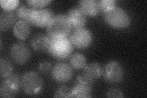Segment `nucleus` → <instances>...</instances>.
Returning a JSON list of instances; mask_svg holds the SVG:
<instances>
[{"mask_svg":"<svg viewBox=\"0 0 147 98\" xmlns=\"http://www.w3.org/2000/svg\"><path fill=\"white\" fill-rule=\"evenodd\" d=\"M72 26L66 16L59 14L53 16L47 26V35L51 39L67 38Z\"/></svg>","mask_w":147,"mask_h":98,"instance_id":"1","label":"nucleus"},{"mask_svg":"<svg viewBox=\"0 0 147 98\" xmlns=\"http://www.w3.org/2000/svg\"><path fill=\"white\" fill-rule=\"evenodd\" d=\"M104 18L108 25L114 28L123 29L129 26L131 18L123 9L115 6L104 13Z\"/></svg>","mask_w":147,"mask_h":98,"instance_id":"2","label":"nucleus"},{"mask_svg":"<svg viewBox=\"0 0 147 98\" xmlns=\"http://www.w3.org/2000/svg\"><path fill=\"white\" fill-rule=\"evenodd\" d=\"M73 46L68 38L51 39L48 53L57 59H66L71 55Z\"/></svg>","mask_w":147,"mask_h":98,"instance_id":"3","label":"nucleus"},{"mask_svg":"<svg viewBox=\"0 0 147 98\" xmlns=\"http://www.w3.org/2000/svg\"><path fill=\"white\" fill-rule=\"evenodd\" d=\"M44 82L38 73L33 71L25 72L20 78V87L26 94L38 95L42 90Z\"/></svg>","mask_w":147,"mask_h":98,"instance_id":"4","label":"nucleus"},{"mask_svg":"<svg viewBox=\"0 0 147 98\" xmlns=\"http://www.w3.org/2000/svg\"><path fill=\"white\" fill-rule=\"evenodd\" d=\"M20 86V78L18 74L12 73L3 78L0 85V95L1 97H14L18 94Z\"/></svg>","mask_w":147,"mask_h":98,"instance_id":"5","label":"nucleus"},{"mask_svg":"<svg viewBox=\"0 0 147 98\" xmlns=\"http://www.w3.org/2000/svg\"><path fill=\"white\" fill-rule=\"evenodd\" d=\"M104 80L110 84L121 82L124 77V71L121 64L116 61L110 62L102 71Z\"/></svg>","mask_w":147,"mask_h":98,"instance_id":"6","label":"nucleus"},{"mask_svg":"<svg viewBox=\"0 0 147 98\" xmlns=\"http://www.w3.org/2000/svg\"><path fill=\"white\" fill-rule=\"evenodd\" d=\"M11 55L16 63L24 65L29 62L31 58V51L26 44L22 42L13 44L11 49Z\"/></svg>","mask_w":147,"mask_h":98,"instance_id":"7","label":"nucleus"},{"mask_svg":"<svg viewBox=\"0 0 147 98\" xmlns=\"http://www.w3.org/2000/svg\"><path fill=\"white\" fill-rule=\"evenodd\" d=\"M70 41L74 46L79 49H86L91 45L93 36L91 32L85 28L76 29L70 37Z\"/></svg>","mask_w":147,"mask_h":98,"instance_id":"8","label":"nucleus"},{"mask_svg":"<svg viewBox=\"0 0 147 98\" xmlns=\"http://www.w3.org/2000/svg\"><path fill=\"white\" fill-rule=\"evenodd\" d=\"M52 77L59 83H65L70 80L73 76L72 68L67 63H58L52 69Z\"/></svg>","mask_w":147,"mask_h":98,"instance_id":"9","label":"nucleus"},{"mask_svg":"<svg viewBox=\"0 0 147 98\" xmlns=\"http://www.w3.org/2000/svg\"><path fill=\"white\" fill-rule=\"evenodd\" d=\"M93 85V83L80 74L77 77L75 85L72 88L73 97H91Z\"/></svg>","mask_w":147,"mask_h":98,"instance_id":"10","label":"nucleus"},{"mask_svg":"<svg viewBox=\"0 0 147 98\" xmlns=\"http://www.w3.org/2000/svg\"><path fill=\"white\" fill-rule=\"evenodd\" d=\"M53 17V12L50 9H36L31 25L40 28L47 26Z\"/></svg>","mask_w":147,"mask_h":98,"instance_id":"11","label":"nucleus"},{"mask_svg":"<svg viewBox=\"0 0 147 98\" xmlns=\"http://www.w3.org/2000/svg\"><path fill=\"white\" fill-rule=\"evenodd\" d=\"M67 17L72 28L79 29L84 28L86 23V17L79 8L74 7L68 11Z\"/></svg>","mask_w":147,"mask_h":98,"instance_id":"12","label":"nucleus"},{"mask_svg":"<svg viewBox=\"0 0 147 98\" xmlns=\"http://www.w3.org/2000/svg\"><path fill=\"white\" fill-rule=\"evenodd\" d=\"M50 39L49 36L43 34H36L31 41L32 47L35 50L48 53L50 45Z\"/></svg>","mask_w":147,"mask_h":98,"instance_id":"13","label":"nucleus"},{"mask_svg":"<svg viewBox=\"0 0 147 98\" xmlns=\"http://www.w3.org/2000/svg\"><path fill=\"white\" fill-rule=\"evenodd\" d=\"M84 72L82 74L87 80L94 83L96 80L98 79L102 74V69L99 63L96 62L86 64L84 68Z\"/></svg>","mask_w":147,"mask_h":98,"instance_id":"14","label":"nucleus"},{"mask_svg":"<svg viewBox=\"0 0 147 98\" xmlns=\"http://www.w3.org/2000/svg\"><path fill=\"white\" fill-rule=\"evenodd\" d=\"M17 15L13 11L4 10L0 14V30L5 31L13 27L17 22Z\"/></svg>","mask_w":147,"mask_h":98,"instance_id":"15","label":"nucleus"},{"mask_svg":"<svg viewBox=\"0 0 147 98\" xmlns=\"http://www.w3.org/2000/svg\"><path fill=\"white\" fill-rule=\"evenodd\" d=\"M13 32L18 39L25 40L28 38L31 32L30 24L25 20H18L13 27Z\"/></svg>","mask_w":147,"mask_h":98,"instance_id":"16","label":"nucleus"},{"mask_svg":"<svg viewBox=\"0 0 147 98\" xmlns=\"http://www.w3.org/2000/svg\"><path fill=\"white\" fill-rule=\"evenodd\" d=\"M79 8L86 16L91 17L96 16L99 12L98 1L95 0H82L79 2Z\"/></svg>","mask_w":147,"mask_h":98,"instance_id":"17","label":"nucleus"},{"mask_svg":"<svg viewBox=\"0 0 147 98\" xmlns=\"http://www.w3.org/2000/svg\"><path fill=\"white\" fill-rule=\"evenodd\" d=\"M35 9L33 7H28L25 5H22L18 7L16 10L17 17L20 20L27 22L31 24L33 18Z\"/></svg>","mask_w":147,"mask_h":98,"instance_id":"18","label":"nucleus"},{"mask_svg":"<svg viewBox=\"0 0 147 98\" xmlns=\"http://www.w3.org/2000/svg\"><path fill=\"white\" fill-rule=\"evenodd\" d=\"M70 65L72 69L76 70L84 69L86 65V59L84 55L75 53L71 57Z\"/></svg>","mask_w":147,"mask_h":98,"instance_id":"19","label":"nucleus"},{"mask_svg":"<svg viewBox=\"0 0 147 98\" xmlns=\"http://www.w3.org/2000/svg\"><path fill=\"white\" fill-rule=\"evenodd\" d=\"M13 66L11 62L6 58H1L0 59V76L4 78L10 76L12 74Z\"/></svg>","mask_w":147,"mask_h":98,"instance_id":"20","label":"nucleus"},{"mask_svg":"<svg viewBox=\"0 0 147 98\" xmlns=\"http://www.w3.org/2000/svg\"><path fill=\"white\" fill-rule=\"evenodd\" d=\"M99 11L104 13L109 9L116 6V1L114 0H100L98 1Z\"/></svg>","mask_w":147,"mask_h":98,"instance_id":"21","label":"nucleus"},{"mask_svg":"<svg viewBox=\"0 0 147 98\" xmlns=\"http://www.w3.org/2000/svg\"><path fill=\"white\" fill-rule=\"evenodd\" d=\"M55 97H73L72 89L66 86H61L58 88Z\"/></svg>","mask_w":147,"mask_h":98,"instance_id":"22","label":"nucleus"},{"mask_svg":"<svg viewBox=\"0 0 147 98\" xmlns=\"http://www.w3.org/2000/svg\"><path fill=\"white\" fill-rule=\"evenodd\" d=\"M19 4L18 0H1L0 1V4L1 7L5 11H12L17 7Z\"/></svg>","mask_w":147,"mask_h":98,"instance_id":"23","label":"nucleus"},{"mask_svg":"<svg viewBox=\"0 0 147 98\" xmlns=\"http://www.w3.org/2000/svg\"><path fill=\"white\" fill-rule=\"evenodd\" d=\"M26 3L32 7L36 9H42L48 4L51 3L50 0H28Z\"/></svg>","mask_w":147,"mask_h":98,"instance_id":"24","label":"nucleus"},{"mask_svg":"<svg viewBox=\"0 0 147 98\" xmlns=\"http://www.w3.org/2000/svg\"><path fill=\"white\" fill-rule=\"evenodd\" d=\"M106 96L107 97L121 98L125 97V95H124L123 92L118 88H112L107 92Z\"/></svg>","mask_w":147,"mask_h":98,"instance_id":"25","label":"nucleus"},{"mask_svg":"<svg viewBox=\"0 0 147 98\" xmlns=\"http://www.w3.org/2000/svg\"><path fill=\"white\" fill-rule=\"evenodd\" d=\"M52 69V64L48 61H42L38 65V70L42 73H47Z\"/></svg>","mask_w":147,"mask_h":98,"instance_id":"26","label":"nucleus"}]
</instances>
